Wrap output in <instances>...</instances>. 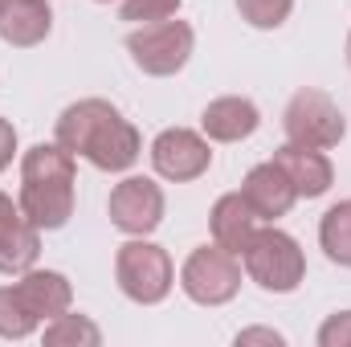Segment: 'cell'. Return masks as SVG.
<instances>
[{
	"label": "cell",
	"instance_id": "cell-1",
	"mask_svg": "<svg viewBox=\"0 0 351 347\" xmlns=\"http://www.w3.org/2000/svg\"><path fill=\"white\" fill-rule=\"evenodd\" d=\"M53 139L70 152V156H82L90 160L98 172H127L143 143H139V131L123 119L119 106H110L106 98H82V102H70L53 127Z\"/></svg>",
	"mask_w": 351,
	"mask_h": 347
},
{
	"label": "cell",
	"instance_id": "cell-2",
	"mask_svg": "<svg viewBox=\"0 0 351 347\" xmlns=\"http://www.w3.org/2000/svg\"><path fill=\"white\" fill-rule=\"evenodd\" d=\"M16 204L37 229H62L74 217V156L58 139L25 152Z\"/></svg>",
	"mask_w": 351,
	"mask_h": 347
},
{
	"label": "cell",
	"instance_id": "cell-3",
	"mask_svg": "<svg viewBox=\"0 0 351 347\" xmlns=\"http://www.w3.org/2000/svg\"><path fill=\"white\" fill-rule=\"evenodd\" d=\"M74 286L58 270H25L12 286H0V339H25L41 323L66 315Z\"/></svg>",
	"mask_w": 351,
	"mask_h": 347
},
{
	"label": "cell",
	"instance_id": "cell-4",
	"mask_svg": "<svg viewBox=\"0 0 351 347\" xmlns=\"http://www.w3.org/2000/svg\"><path fill=\"white\" fill-rule=\"evenodd\" d=\"M241 261H245L250 282H258L269 294H290V290H298L302 278H306V258H302L298 241H294L290 233L274 229V225H269V229H258V233L245 241Z\"/></svg>",
	"mask_w": 351,
	"mask_h": 347
},
{
	"label": "cell",
	"instance_id": "cell-5",
	"mask_svg": "<svg viewBox=\"0 0 351 347\" xmlns=\"http://www.w3.org/2000/svg\"><path fill=\"white\" fill-rule=\"evenodd\" d=\"M114 278H119V290L131 298V302H143V307H156L172 294L176 270L168 250L152 246L147 237H135L127 246H119L114 254Z\"/></svg>",
	"mask_w": 351,
	"mask_h": 347
},
{
	"label": "cell",
	"instance_id": "cell-6",
	"mask_svg": "<svg viewBox=\"0 0 351 347\" xmlns=\"http://www.w3.org/2000/svg\"><path fill=\"white\" fill-rule=\"evenodd\" d=\"M192 45H196V33L188 21H152V25H139L131 37H127V53L131 62L152 74V78H172L188 66L192 58Z\"/></svg>",
	"mask_w": 351,
	"mask_h": 347
},
{
	"label": "cell",
	"instance_id": "cell-7",
	"mask_svg": "<svg viewBox=\"0 0 351 347\" xmlns=\"http://www.w3.org/2000/svg\"><path fill=\"white\" fill-rule=\"evenodd\" d=\"M180 286L200 307H225L241 290V261H237V254L221 250L217 241L213 246H200V250H192L188 261H184Z\"/></svg>",
	"mask_w": 351,
	"mask_h": 347
},
{
	"label": "cell",
	"instance_id": "cell-8",
	"mask_svg": "<svg viewBox=\"0 0 351 347\" xmlns=\"http://www.w3.org/2000/svg\"><path fill=\"white\" fill-rule=\"evenodd\" d=\"M282 127H286V139L298 143V147H335L343 135H348V119L343 110L331 102V94L323 90H298L290 102H286V115H282Z\"/></svg>",
	"mask_w": 351,
	"mask_h": 347
},
{
	"label": "cell",
	"instance_id": "cell-9",
	"mask_svg": "<svg viewBox=\"0 0 351 347\" xmlns=\"http://www.w3.org/2000/svg\"><path fill=\"white\" fill-rule=\"evenodd\" d=\"M106 213H110L114 229H123L131 237H147L164 221V188L147 176H127L123 184H114Z\"/></svg>",
	"mask_w": 351,
	"mask_h": 347
},
{
	"label": "cell",
	"instance_id": "cell-10",
	"mask_svg": "<svg viewBox=\"0 0 351 347\" xmlns=\"http://www.w3.org/2000/svg\"><path fill=\"white\" fill-rule=\"evenodd\" d=\"M208 164H213L208 139L196 135V131H188V127H168L152 143V168L164 180H176V184L196 180V176L208 172Z\"/></svg>",
	"mask_w": 351,
	"mask_h": 347
},
{
	"label": "cell",
	"instance_id": "cell-11",
	"mask_svg": "<svg viewBox=\"0 0 351 347\" xmlns=\"http://www.w3.org/2000/svg\"><path fill=\"white\" fill-rule=\"evenodd\" d=\"M41 254V229L25 217L12 196L0 192V274H25Z\"/></svg>",
	"mask_w": 351,
	"mask_h": 347
},
{
	"label": "cell",
	"instance_id": "cell-12",
	"mask_svg": "<svg viewBox=\"0 0 351 347\" xmlns=\"http://www.w3.org/2000/svg\"><path fill=\"white\" fill-rule=\"evenodd\" d=\"M241 196L250 200V208L258 213V221H278V217H286V213L294 208V200H298L290 176L282 172L274 160L250 168L245 184H241Z\"/></svg>",
	"mask_w": 351,
	"mask_h": 347
},
{
	"label": "cell",
	"instance_id": "cell-13",
	"mask_svg": "<svg viewBox=\"0 0 351 347\" xmlns=\"http://www.w3.org/2000/svg\"><path fill=\"white\" fill-rule=\"evenodd\" d=\"M274 164L290 176L294 192H298V196H306V200H315V196L331 192V184H335V168H331V160H327L319 147L282 143V147L274 152Z\"/></svg>",
	"mask_w": 351,
	"mask_h": 347
},
{
	"label": "cell",
	"instance_id": "cell-14",
	"mask_svg": "<svg viewBox=\"0 0 351 347\" xmlns=\"http://www.w3.org/2000/svg\"><path fill=\"white\" fill-rule=\"evenodd\" d=\"M258 123H262L258 106H254L250 98H241V94L213 98V102L204 106V115H200L204 135L217 139V143H241V139H250V135L258 131Z\"/></svg>",
	"mask_w": 351,
	"mask_h": 347
},
{
	"label": "cell",
	"instance_id": "cell-15",
	"mask_svg": "<svg viewBox=\"0 0 351 347\" xmlns=\"http://www.w3.org/2000/svg\"><path fill=\"white\" fill-rule=\"evenodd\" d=\"M53 29V12H49V0H8L0 8V41L4 45H16V49H29V45H41Z\"/></svg>",
	"mask_w": 351,
	"mask_h": 347
},
{
	"label": "cell",
	"instance_id": "cell-16",
	"mask_svg": "<svg viewBox=\"0 0 351 347\" xmlns=\"http://www.w3.org/2000/svg\"><path fill=\"white\" fill-rule=\"evenodd\" d=\"M208 225H213V241H217L221 250H229V254L241 258L245 241L258 233V213L250 208V200H245L241 192H229V196H221V200L213 204Z\"/></svg>",
	"mask_w": 351,
	"mask_h": 347
},
{
	"label": "cell",
	"instance_id": "cell-17",
	"mask_svg": "<svg viewBox=\"0 0 351 347\" xmlns=\"http://www.w3.org/2000/svg\"><path fill=\"white\" fill-rule=\"evenodd\" d=\"M319 241H323V254L335 265H351V200H339L323 213Z\"/></svg>",
	"mask_w": 351,
	"mask_h": 347
},
{
	"label": "cell",
	"instance_id": "cell-18",
	"mask_svg": "<svg viewBox=\"0 0 351 347\" xmlns=\"http://www.w3.org/2000/svg\"><path fill=\"white\" fill-rule=\"evenodd\" d=\"M45 344L49 347H70V344H86V347H98L102 344V331L90 323L86 315H58L45 323Z\"/></svg>",
	"mask_w": 351,
	"mask_h": 347
},
{
	"label": "cell",
	"instance_id": "cell-19",
	"mask_svg": "<svg viewBox=\"0 0 351 347\" xmlns=\"http://www.w3.org/2000/svg\"><path fill=\"white\" fill-rule=\"evenodd\" d=\"M237 8L254 29H278V25H286L294 0H237Z\"/></svg>",
	"mask_w": 351,
	"mask_h": 347
},
{
	"label": "cell",
	"instance_id": "cell-20",
	"mask_svg": "<svg viewBox=\"0 0 351 347\" xmlns=\"http://www.w3.org/2000/svg\"><path fill=\"white\" fill-rule=\"evenodd\" d=\"M184 0H123L119 4V16L123 21H135V25H152V21H168L180 12Z\"/></svg>",
	"mask_w": 351,
	"mask_h": 347
},
{
	"label": "cell",
	"instance_id": "cell-21",
	"mask_svg": "<svg viewBox=\"0 0 351 347\" xmlns=\"http://www.w3.org/2000/svg\"><path fill=\"white\" fill-rule=\"evenodd\" d=\"M319 347H351V311L331 315L319 327Z\"/></svg>",
	"mask_w": 351,
	"mask_h": 347
},
{
	"label": "cell",
	"instance_id": "cell-22",
	"mask_svg": "<svg viewBox=\"0 0 351 347\" xmlns=\"http://www.w3.org/2000/svg\"><path fill=\"white\" fill-rule=\"evenodd\" d=\"M12 152H16V127L8 119H0V172L12 164Z\"/></svg>",
	"mask_w": 351,
	"mask_h": 347
},
{
	"label": "cell",
	"instance_id": "cell-23",
	"mask_svg": "<svg viewBox=\"0 0 351 347\" xmlns=\"http://www.w3.org/2000/svg\"><path fill=\"white\" fill-rule=\"evenodd\" d=\"M237 344L245 347V344H282V335H278V331H269V327H254V331H241V335H237Z\"/></svg>",
	"mask_w": 351,
	"mask_h": 347
},
{
	"label": "cell",
	"instance_id": "cell-24",
	"mask_svg": "<svg viewBox=\"0 0 351 347\" xmlns=\"http://www.w3.org/2000/svg\"><path fill=\"white\" fill-rule=\"evenodd\" d=\"M348 62H351V37H348Z\"/></svg>",
	"mask_w": 351,
	"mask_h": 347
},
{
	"label": "cell",
	"instance_id": "cell-25",
	"mask_svg": "<svg viewBox=\"0 0 351 347\" xmlns=\"http://www.w3.org/2000/svg\"><path fill=\"white\" fill-rule=\"evenodd\" d=\"M4 4H8V0H0V8H4Z\"/></svg>",
	"mask_w": 351,
	"mask_h": 347
}]
</instances>
